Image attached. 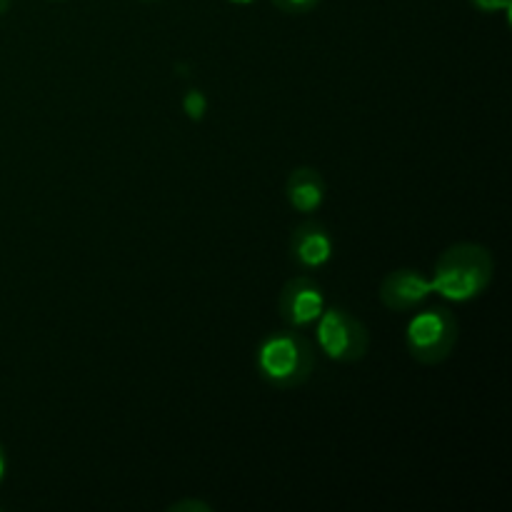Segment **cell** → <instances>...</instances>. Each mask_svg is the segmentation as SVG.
I'll use <instances>...</instances> for the list:
<instances>
[{"instance_id": "obj_17", "label": "cell", "mask_w": 512, "mask_h": 512, "mask_svg": "<svg viewBox=\"0 0 512 512\" xmlns=\"http://www.w3.org/2000/svg\"><path fill=\"white\" fill-rule=\"evenodd\" d=\"M53 3H63V0H53Z\"/></svg>"}, {"instance_id": "obj_2", "label": "cell", "mask_w": 512, "mask_h": 512, "mask_svg": "<svg viewBox=\"0 0 512 512\" xmlns=\"http://www.w3.org/2000/svg\"><path fill=\"white\" fill-rule=\"evenodd\" d=\"M315 360V345L303 330H278L255 348V373L268 388L295 390L313 378Z\"/></svg>"}, {"instance_id": "obj_10", "label": "cell", "mask_w": 512, "mask_h": 512, "mask_svg": "<svg viewBox=\"0 0 512 512\" xmlns=\"http://www.w3.org/2000/svg\"><path fill=\"white\" fill-rule=\"evenodd\" d=\"M183 108L188 113V118L200 120L205 115V110H208V98L200 90H188L183 98Z\"/></svg>"}, {"instance_id": "obj_3", "label": "cell", "mask_w": 512, "mask_h": 512, "mask_svg": "<svg viewBox=\"0 0 512 512\" xmlns=\"http://www.w3.org/2000/svg\"><path fill=\"white\" fill-rule=\"evenodd\" d=\"M460 338L458 318L448 308H423L405 325V348L420 365H440L453 355Z\"/></svg>"}, {"instance_id": "obj_16", "label": "cell", "mask_w": 512, "mask_h": 512, "mask_svg": "<svg viewBox=\"0 0 512 512\" xmlns=\"http://www.w3.org/2000/svg\"><path fill=\"white\" fill-rule=\"evenodd\" d=\"M143 3H160V0H143Z\"/></svg>"}, {"instance_id": "obj_14", "label": "cell", "mask_w": 512, "mask_h": 512, "mask_svg": "<svg viewBox=\"0 0 512 512\" xmlns=\"http://www.w3.org/2000/svg\"><path fill=\"white\" fill-rule=\"evenodd\" d=\"M10 5H13V0H0V15H5L10 10Z\"/></svg>"}, {"instance_id": "obj_1", "label": "cell", "mask_w": 512, "mask_h": 512, "mask_svg": "<svg viewBox=\"0 0 512 512\" xmlns=\"http://www.w3.org/2000/svg\"><path fill=\"white\" fill-rule=\"evenodd\" d=\"M495 258L480 243H455L438 255L433 268V293L448 303H470L493 285Z\"/></svg>"}, {"instance_id": "obj_7", "label": "cell", "mask_w": 512, "mask_h": 512, "mask_svg": "<svg viewBox=\"0 0 512 512\" xmlns=\"http://www.w3.org/2000/svg\"><path fill=\"white\" fill-rule=\"evenodd\" d=\"M433 295V283L415 268H398L383 278L378 288L380 303L393 313H410Z\"/></svg>"}, {"instance_id": "obj_15", "label": "cell", "mask_w": 512, "mask_h": 512, "mask_svg": "<svg viewBox=\"0 0 512 512\" xmlns=\"http://www.w3.org/2000/svg\"><path fill=\"white\" fill-rule=\"evenodd\" d=\"M230 5H253L255 0H228Z\"/></svg>"}, {"instance_id": "obj_11", "label": "cell", "mask_w": 512, "mask_h": 512, "mask_svg": "<svg viewBox=\"0 0 512 512\" xmlns=\"http://www.w3.org/2000/svg\"><path fill=\"white\" fill-rule=\"evenodd\" d=\"M468 3L473 5L478 13H485V15L503 13L505 18H508L510 8H512V0H468Z\"/></svg>"}, {"instance_id": "obj_12", "label": "cell", "mask_w": 512, "mask_h": 512, "mask_svg": "<svg viewBox=\"0 0 512 512\" xmlns=\"http://www.w3.org/2000/svg\"><path fill=\"white\" fill-rule=\"evenodd\" d=\"M168 510L183 512V510H200V512H213V505L198 503V500H180V503H173Z\"/></svg>"}, {"instance_id": "obj_5", "label": "cell", "mask_w": 512, "mask_h": 512, "mask_svg": "<svg viewBox=\"0 0 512 512\" xmlns=\"http://www.w3.org/2000/svg\"><path fill=\"white\" fill-rule=\"evenodd\" d=\"M328 298L313 275H293L278 295V315L288 328L310 330L323 315Z\"/></svg>"}, {"instance_id": "obj_4", "label": "cell", "mask_w": 512, "mask_h": 512, "mask_svg": "<svg viewBox=\"0 0 512 512\" xmlns=\"http://www.w3.org/2000/svg\"><path fill=\"white\" fill-rule=\"evenodd\" d=\"M315 330V345L328 360L340 365L360 363L370 350V330L358 315L340 305H325Z\"/></svg>"}, {"instance_id": "obj_13", "label": "cell", "mask_w": 512, "mask_h": 512, "mask_svg": "<svg viewBox=\"0 0 512 512\" xmlns=\"http://www.w3.org/2000/svg\"><path fill=\"white\" fill-rule=\"evenodd\" d=\"M5 475H8V453H5L3 443H0V485H3Z\"/></svg>"}, {"instance_id": "obj_9", "label": "cell", "mask_w": 512, "mask_h": 512, "mask_svg": "<svg viewBox=\"0 0 512 512\" xmlns=\"http://www.w3.org/2000/svg\"><path fill=\"white\" fill-rule=\"evenodd\" d=\"M270 3L285 15H305V13H313L323 0H270Z\"/></svg>"}, {"instance_id": "obj_6", "label": "cell", "mask_w": 512, "mask_h": 512, "mask_svg": "<svg viewBox=\"0 0 512 512\" xmlns=\"http://www.w3.org/2000/svg\"><path fill=\"white\" fill-rule=\"evenodd\" d=\"M290 260L303 270H323L333 263V233L318 220H303L290 233Z\"/></svg>"}, {"instance_id": "obj_8", "label": "cell", "mask_w": 512, "mask_h": 512, "mask_svg": "<svg viewBox=\"0 0 512 512\" xmlns=\"http://www.w3.org/2000/svg\"><path fill=\"white\" fill-rule=\"evenodd\" d=\"M328 198V185H325L323 173L313 165H300L290 170L285 180V200L290 208L300 215H313L323 208Z\"/></svg>"}]
</instances>
